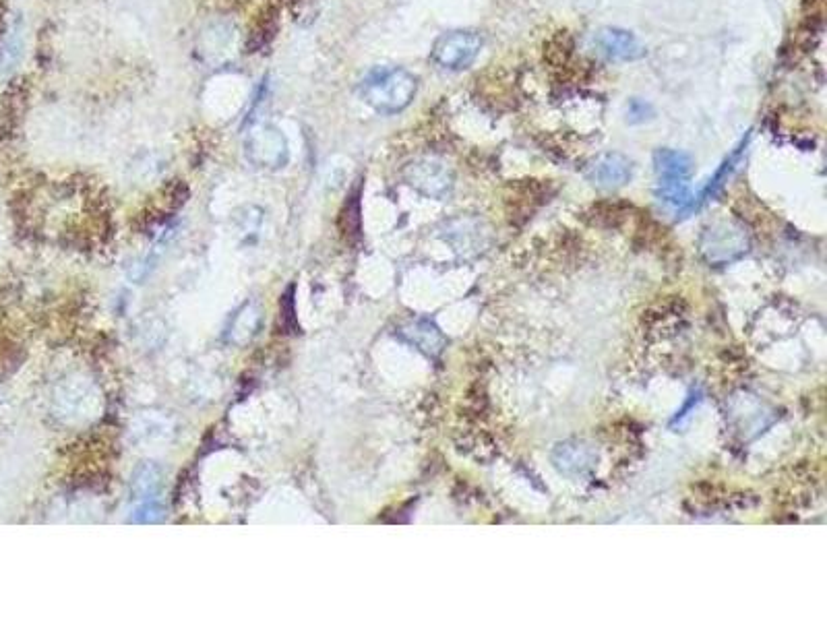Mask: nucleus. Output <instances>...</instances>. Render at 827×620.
<instances>
[{"label": "nucleus", "mask_w": 827, "mask_h": 620, "mask_svg": "<svg viewBox=\"0 0 827 620\" xmlns=\"http://www.w3.org/2000/svg\"><path fill=\"white\" fill-rule=\"evenodd\" d=\"M360 93L373 110L381 114H397L414 102L418 79L406 69H381L364 79Z\"/></svg>", "instance_id": "obj_1"}, {"label": "nucleus", "mask_w": 827, "mask_h": 620, "mask_svg": "<svg viewBox=\"0 0 827 620\" xmlns=\"http://www.w3.org/2000/svg\"><path fill=\"white\" fill-rule=\"evenodd\" d=\"M484 48V38L476 31H449L437 38L431 56L435 65L447 71L470 69Z\"/></svg>", "instance_id": "obj_2"}, {"label": "nucleus", "mask_w": 827, "mask_h": 620, "mask_svg": "<svg viewBox=\"0 0 827 620\" xmlns=\"http://www.w3.org/2000/svg\"><path fill=\"white\" fill-rule=\"evenodd\" d=\"M247 155L255 166L282 168L288 162V141L278 127L257 124L247 135Z\"/></svg>", "instance_id": "obj_3"}, {"label": "nucleus", "mask_w": 827, "mask_h": 620, "mask_svg": "<svg viewBox=\"0 0 827 620\" xmlns=\"http://www.w3.org/2000/svg\"><path fill=\"white\" fill-rule=\"evenodd\" d=\"M408 182L418 189L420 193L428 195V197H445L451 186H453V174L451 170L435 160H420L408 166L406 172Z\"/></svg>", "instance_id": "obj_4"}, {"label": "nucleus", "mask_w": 827, "mask_h": 620, "mask_svg": "<svg viewBox=\"0 0 827 620\" xmlns=\"http://www.w3.org/2000/svg\"><path fill=\"white\" fill-rule=\"evenodd\" d=\"M596 48L608 60L633 62L646 56V48L641 46L635 34L621 27H604L594 36Z\"/></svg>", "instance_id": "obj_5"}, {"label": "nucleus", "mask_w": 827, "mask_h": 620, "mask_svg": "<svg viewBox=\"0 0 827 620\" xmlns=\"http://www.w3.org/2000/svg\"><path fill=\"white\" fill-rule=\"evenodd\" d=\"M633 174L631 162L621 153H604L596 158L588 170V178L598 189H619Z\"/></svg>", "instance_id": "obj_6"}, {"label": "nucleus", "mask_w": 827, "mask_h": 620, "mask_svg": "<svg viewBox=\"0 0 827 620\" xmlns=\"http://www.w3.org/2000/svg\"><path fill=\"white\" fill-rule=\"evenodd\" d=\"M703 251L708 253L710 261H732L747 251V238L741 230L718 226L706 234Z\"/></svg>", "instance_id": "obj_7"}, {"label": "nucleus", "mask_w": 827, "mask_h": 620, "mask_svg": "<svg viewBox=\"0 0 827 620\" xmlns=\"http://www.w3.org/2000/svg\"><path fill=\"white\" fill-rule=\"evenodd\" d=\"M596 455L590 447L581 443H565L555 451V463L569 476H584L592 470Z\"/></svg>", "instance_id": "obj_8"}, {"label": "nucleus", "mask_w": 827, "mask_h": 620, "mask_svg": "<svg viewBox=\"0 0 827 620\" xmlns=\"http://www.w3.org/2000/svg\"><path fill=\"white\" fill-rule=\"evenodd\" d=\"M654 170L658 180H687L693 170V160L677 149H658L654 153Z\"/></svg>", "instance_id": "obj_9"}, {"label": "nucleus", "mask_w": 827, "mask_h": 620, "mask_svg": "<svg viewBox=\"0 0 827 620\" xmlns=\"http://www.w3.org/2000/svg\"><path fill=\"white\" fill-rule=\"evenodd\" d=\"M749 141H751V133H747V135L741 139V143L732 149V153L728 155V158L724 160V164L720 166V170L716 172V176L708 182L706 189L701 191V195H699L697 203H706V201L714 199V197L722 191V186L728 182V178L732 176V172L739 168V164H741V160H743V155L747 153Z\"/></svg>", "instance_id": "obj_10"}, {"label": "nucleus", "mask_w": 827, "mask_h": 620, "mask_svg": "<svg viewBox=\"0 0 827 620\" xmlns=\"http://www.w3.org/2000/svg\"><path fill=\"white\" fill-rule=\"evenodd\" d=\"M625 114H627V122H629V124H643V122H648V120L654 118L656 110H654V106H652L650 102H646V100L631 98L629 104H627Z\"/></svg>", "instance_id": "obj_11"}]
</instances>
